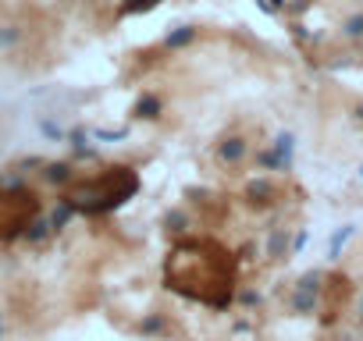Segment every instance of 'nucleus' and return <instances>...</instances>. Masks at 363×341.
<instances>
[{
  "label": "nucleus",
  "instance_id": "obj_1",
  "mask_svg": "<svg viewBox=\"0 0 363 341\" xmlns=\"http://www.w3.org/2000/svg\"><path fill=\"white\" fill-rule=\"evenodd\" d=\"M168 277L178 292L196 295L203 302H221L232 292V267L228 256L218 249V245H207V242H193L186 249H178Z\"/></svg>",
  "mask_w": 363,
  "mask_h": 341
},
{
  "label": "nucleus",
  "instance_id": "obj_2",
  "mask_svg": "<svg viewBox=\"0 0 363 341\" xmlns=\"http://www.w3.org/2000/svg\"><path fill=\"white\" fill-rule=\"evenodd\" d=\"M33 217V196H22L11 189H0V235L22 228Z\"/></svg>",
  "mask_w": 363,
  "mask_h": 341
}]
</instances>
